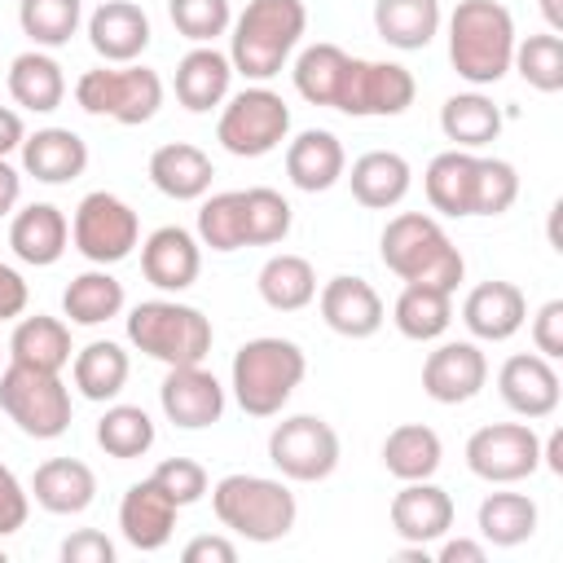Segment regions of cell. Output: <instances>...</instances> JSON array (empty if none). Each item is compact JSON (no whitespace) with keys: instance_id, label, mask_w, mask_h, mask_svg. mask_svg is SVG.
Wrapping results in <instances>:
<instances>
[{"instance_id":"obj_6","label":"cell","mask_w":563,"mask_h":563,"mask_svg":"<svg viewBox=\"0 0 563 563\" xmlns=\"http://www.w3.org/2000/svg\"><path fill=\"white\" fill-rule=\"evenodd\" d=\"M211 317L180 299H141L128 312V343L163 365H198L211 352Z\"/></svg>"},{"instance_id":"obj_17","label":"cell","mask_w":563,"mask_h":563,"mask_svg":"<svg viewBox=\"0 0 563 563\" xmlns=\"http://www.w3.org/2000/svg\"><path fill=\"white\" fill-rule=\"evenodd\" d=\"M317 308H321V321L343 339H374L387 321L383 295L365 277H352V273L330 277L317 290Z\"/></svg>"},{"instance_id":"obj_13","label":"cell","mask_w":563,"mask_h":563,"mask_svg":"<svg viewBox=\"0 0 563 563\" xmlns=\"http://www.w3.org/2000/svg\"><path fill=\"white\" fill-rule=\"evenodd\" d=\"M466 471L484 484H519L541 471V435L532 422H488L466 440Z\"/></svg>"},{"instance_id":"obj_33","label":"cell","mask_w":563,"mask_h":563,"mask_svg":"<svg viewBox=\"0 0 563 563\" xmlns=\"http://www.w3.org/2000/svg\"><path fill=\"white\" fill-rule=\"evenodd\" d=\"M128 374H132V361L123 352V343L114 339H92L84 343L75 356H70V383L84 400H114L123 387H128Z\"/></svg>"},{"instance_id":"obj_8","label":"cell","mask_w":563,"mask_h":563,"mask_svg":"<svg viewBox=\"0 0 563 563\" xmlns=\"http://www.w3.org/2000/svg\"><path fill=\"white\" fill-rule=\"evenodd\" d=\"M290 136V106L268 84L229 92L216 119V141L233 158H264Z\"/></svg>"},{"instance_id":"obj_25","label":"cell","mask_w":563,"mask_h":563,"mask_svg":"<svg viewBox=\"0 0 563 563\" xmlns=\"http://www.w3.org/2000/svg\"><path fill=\"white\" fill-rule=\"evenodd\" d=\"M145 172H150V185L163 198H172V202H198V198H207L211 194V176H216L211 154L198 150V145H189V141L158 145L150 154V167Z\"/></svg>"},{"instance_id":"obj_12","label":"cell","mask_w":563,"mask_h":563,"mask_svg":"<svg viewBox=\"0 0 563 563\" xmlns=\"http://www.w3.org/2000/svg\"><path fill=\"white\" fill-rule=\"evenodd\" d=\"M413 97H418V84H413L409 66L374 62V57H347L334 110H343L352 119H391V114H405L413 106Z\"/></svg>"},{"instance_id":"obj_14","label":"cell","mask_w":563,"mask_h":563,"mask_svg":"<svg viewBox=\"0 0 563 563\" xmlns=\"http://www.w3.org/2000/svg\"><path fill=\"white\" fill-rule=\"evenodd\" d=\"M488 383V356L475 339H449L422 361V391L435 405H466Z\"/></svg>"},{"instance_id":"obj_44","label":"cell","mask_w":563,"mask_h":563,"mask_svg":"<svg viewBox=\"0 0 563 563\" xmlns=\"http://www.w3.org/2000/svg\"><path fill=\"white\" fill-rule=\"evenodd\" d=\"M198 242L220 251V255L246 246V198H242V189H220V194L202 198V207H198Z\"/></svg>"},{"instance_id":"obj_5","label":"cell","mask_w":563,"mask_h":563,"mask_svg":"<svg viewBox=\"0 0 563 563\" xmlns=\"http://www.w3.org/2000/svg\"><path fill=\"white\" fill-rule=\"evenodd\" d=\"M211 510L233 537L255 545L282 541L299 519V501L282 479L246 475V471H233L211 484Z\"/></svg>"},{"instance_id":"obj_41","label":"cell","mask_w":563,"mask_h":563,"mask_svg":"<svg viewBox=\"0 0 563 563\" xmlns=\"http://www.w3.org/2000/svg\"><path fill=\"white\" fill-rule=\"evenodd\" d=\"M347 57H352V53H343V48L330 44V40H317V44L299 48V53H295V66H290L295 92H299L308 106H330V110H334V97H339Z\"/></svg>"},{"instance_id":"obj_35","label":"cell","mask_w":563,"mask_h":563,"mask_svg":"<svg viewBox=\"0 0 563 563\" xmlns=\"http://www.w3.org/2000/svg\"><path fill=\"white\" fill-rule=\"evenodd\" d=\"M123 303H128L123 282L101 264L70 277V286L62 290V312H66L70 325H106L123 312Z\"/></svg>"},{"instance_id":"obj_27","label":"cell","mask_w":563,"mask_h":563,"mask_svg":"<svg viewBox=\"0 0 563 563\" xmlns=\"http://www.w3.org/2000/svg\"><path fill=\"white\" fill-rule=\"evenodd\" d=\"M88 167V141L70 128H35L22 141V172L44 185H70Z\"/></svg>"},{"instance_id":"obj_7","label":"cell","mask_w":563,"mask_h":563,"mask_svg":"<svg viewBox=\"0 0 563 563\" xmlns=\"http://www.w3.org/2000/svg\"><path fill=\"white\" fill-rule=\"evenodd\" d=\"M75 101L84 114L114 119L123 128L150 123L163 106V79L158 70L128 62V66H92L75 79Z\"/></svg>"},{"instance_id":"obj_10","label":"cell","mask_w":563,"mask_h":563,"mask_svg":"<svg viewBox=\"0 0 563 563\" xmlns=\"http://www.w3.org/2000/svg\"><path fill=\"white\" fill-rule=\"evenodd\" d=\"M70 242L88 264L110 268L141 246V220L119 194L92 189L79 198V207L70 216Z\"/></svg>"},{"instance_id":"obj_20","label":"cell","mask_w":563,"mask_h":563,"mask_svg":"<svg viewBox=\"0 0 563 563\" xmlns=\"http://www.w3.org/2000/svg\"><path fill=\"white\" fill-rule=\"evenodd\" d=\"M453 515H457V510H453V497H449L440 484H431V479H409V484L391 497V506H387L391 532H396L400 541H409V545H431V541L449 537Z\"/></svg>"},{"instance_id":"obj_42","label":"cell","mask_w":563,"mask_h":563,"mask_svg":"<svg viewBox=\"0 0 563 563\" xmlns=\"http://www.w3.org/2000/svg\"><path fill=\"white\" fill-rule=\"evenodd\" d=\"M154 418L141 409V405H110L101 418H97V444L119 457V462H132V457H145L154 449Z\"/></svg>"},{"instance_id":"obj_49","label":"cell","mask_w":563,"mask_h":563,"mask_svg":"<svg viewBox=\"0 0 563 563\" xmlns=\"http://www.w3.org/2000/svg\"><path fill=\"white\" fill-rule=\"evenodd\" d=\"M180 510L185 506H194V501H202L207 497V488H211V479H207V471H202V462H194V457H167V462H158L154 466V475H150Z\"/></svg>"},{"instance_id":"obj_21","label":"cell","mask_w":563,"mask_h":563,"mask_svg":"<svg viewBox=\"0 0 563 563\" xmlns=\"http://www.w3.org/2000/svg\"><path fill=\"white\" fill-rule=\"evenodd\" d=\"M176 515H180V506L154 479H136V484H128V493L119 501V532H123V541L132 550L154 554V550H163L172 541Z\"/></svg>"},{"instance_id":"obj_3","label":"cell","mask_w":563,"mask_h":563,"mask_svg":"<svg viewBox=\"0 0 563 563\" xmlns=\"http://www.w3.org/2000/svg\"><path fill=\"white\" fill-rule=\"evenodd\" d=\"M308 374V356L295 339H282V334H260V339H246L238 352H233V365H229V387H233V400L242 413L251 418H277L295 387L303 383Z\"/></svg>"},{"instance_id":"obj_34","label":"cell","mask_w":563,"mask_h":563,"mask_svg":"<svg viewBox=\"0 0 563 563\" xmlns=\"http://www.w3.org/2000/svg\"><path fill=\"white\" fill-rule=\"evenodd\" d=\"M440 0H374V31L387 48L418 53L440 35Z\"/></svg>"},{"instance_id":"obj_53","label":"cell","mask_w":563,"mask_h":563,"mask_svg":"<svg viewBox=\"0 0 563 563\" xmlns=\"http://www.w3.org/2000/svg\"><path fill=\"white\" fill-rule=\"evenodd\" d=\"M31 303V290L13 264H0V321H18Z\"/></svg>"},{"instance_id":"obj_19","label":"cell","mask_w":563,"mask_h":563,"mask_svg":"<svg viewBox=\"0 0 563 563\" xmlns=\"http://www.w3.org/2000/svg\"><path fill=\"white\" fill-rule=\"evenodd\" d=\"M528 321V299L515 282H479L471 286V295L462 299V325L471 330L475 343H506L523 330Z\"/></svg>"},{"instance_id":"obj_1","label":"cell","mask_w":563,"mask_h":563,"mask_svg":"<svg viewBox=\"0 0 563 563\" xmlns=\"http://www.w3.org/2000/svg\"><path fill=\"white\" fill-rule=\"evenodd\" d=\"M303 31H308L303 0H246V9L229 26L233 75L251 84H268L295 57Z\"/></svg>"},{"instance_id":"obj_58","label":"cell","mask_w":563,"mask_h":563,"mask_svg":"<svg viewBox=\"0 0 563 563\" xmlns=\"http://www.w3.org/2000/svg\"><path fill=\"white\" fill-rule=\"evenodd\" d=\"M541 466H550L554 475H563V431H550L541 440Z\"/></svg>"},{"instance_id":"obj_57","label":"cell","mask_w":563,"mask_h":563,"mask_svg":"<svg viewBox=\"0 0 563 563\" xmlns=\"http://www.w3.org/2000/svg\"><path fill=\"white\" fill-rule=\"evenodd\" d=\"M22 141H26V123H22V114L9 110V106H0V158H9L13 150H22Z\"/></svg>"},{"instance_id":"obj_43","label":"cell","mask_w":563,"mask_h":563,"mask_svg":"<svg viewBox=\"0 0 563 563\" xmlns=\"http://www.w3.org/2000/svg\"><path fill=\"white\" fill-rule=\"evenodd\" d=\"M84 22V0H18V26L35 48H62Z\"/></svg>"},{"instance_id":"obj_24","label":"cell","mask_w":563,"mask_h":563,"mask_svg":"<svg viewBox=\"0 0 563 563\" xmlns=\"http://www.w3.org/2000/svg\"><path fill=\"white\" fill-rule=\"evenodd\" d=\"M343 172H347V154L330 128H303L299 136L286 141V176L295 189L325 194L343 180Z\"/></svg>"},{"instance_id":"obj_22","label":"cell","mask_w":563,"mask_h":563,"mask_svg":"<svg viewBox=\"0 0 563 563\" xmlns=\"http://www.w3.org/2000/svg\"><path fill=\"white\" fill-rule=\"evenodd\" d=\"M88 44L106 66H128L150 48V18L132 0H101L88 18Z\"/></svg>"},{"instance_id":"obj_55","label":"cell","mask_w":563,"mask_h":563,"mask_svg":"<svg viewBox=\"0 0 563 563\" xmlns=\"http://www.w3.org/2000/svg\"><path fill=\"white\" fill-rule=\"evenodd\" d=\"M435 559H440V563H484L488 550H484V541H471V537H449V541L440 537Z\"/></svg>"},{"instance_id":"obj_23","label":"cell","mask_w":563,"mask_h":563,"mask_svg":"<svg viewBox=\"0 0 563 563\" xmlns=\"http://www.w3.org/2000/svg\"><path fill=\"white\" fill-rule=\"evenodd\" d=\"M9 246L22 264L31 268H48L66 255L70 246V220L62 207L53 202H26L9 216Z\"/></svg>"},{"instance_id":"obj_26","label":"cell","mask_w":563,"mask_h":563,"mask_svg":"<svg viewBox=\"0 0 563 563\" xmlns=\"http://www.w3.org/2000/svg\"><path fill=\"white\" fill-rule=\"evenodd\" d=\"M229 84H233V62L229 53H220L216 44H194L180 62H176V101L194 114H207L216 106H224L229 97Z\"/></svg>"},{"instance_id":"obj_2","label":"cell","mask_w":563,"mask_h":563,"mask_svg":"<svg viewBox=\"0 0 563 563\" xmlns=\"http://www.w3.org/2000/svg\"><path fill=\"white\" fill-rule=\"evenodd\" d=\"M378 260L400 282H422L440 290H457L466 277V260L444 233V224L427 211H400L378 233Z\"/></svg>"},{"instance_id":"obj_47","label":"cell","mask_w":563,"mask_h":563,"mask_svg":"<svg viewBox=\"0 0 563 563\" xmlns=\"http://www.w3.org/2000/svg\"><path fill=\"white\" fill-rule=\"evenodd\" d=\"M167 18L194 44H216L233 26L229 0H167Z\"/></svg>"},{"instance_id":"obj_29","label":"cell","mask_w":563,"mask_h":563,"mask_svg":"<svg viewBox=\"0 0 563 563\" xmlns=\"http://www.w3.org/2000/svg\"><path fill=\"white\" fill-rule=\"evenodd\" d=\"M26 493L48 515H84L97 501V475L79 457H48V462L35 466Z\"/></svg>"},{"instance_id":"obj_40","label":"cell","mask_w":563,"mask_h":563,"mask_svg":"<svg viewBox=\"0 0 563 563\" xmlns=\"http://www.w3.org/2000/svg\"><path fill=\"white\" fill-rule=\"evenodd\" d=\"M255 286H260V299L273 312H299V308H308L317 299V268L303 255L282 251V255H268L264 260Z\"/></svg>"},{"instance_id":"obj_50","label":"cell","mask_w":563,"mask_h":563,"mask_svg":"<svg viewBox=\"0 0 563 563\" xmlns=\"http://www.w3.org/2000/svg\"><path fill=\"white\" fill-rule=\"evenodd\" d=\"M31 515V493L22 488V479L0 462V537H13Z\"/></svg>"},{"instance_id":"obj_32","label":"cell","mask_w":563,"mask_h":563,"mask_svg":"<svg viewBox=\"0 0 563 563\" xmlns=\"http://www.w3.org/2000/svg\"><path fill=\"white\" fill-rule=\"evenodd\" d=\"M9 97L22 106V110H35V114H48L66 101V75H62V62L48 53V48H26L9 62Z\"/></svg>"},{"instance_id":"obj_60","label":"cell","mask_w":563,"mask_h":563,"mask_svg":"<svg viewBox=\"0 0 563 563\" xmlns=\"http://www.w3.org/2000/svg\"><path fill=\"white\" fill-rule=\"evenodd\" d=\"M0 356H9V352H4V343H0Z\"/></svg>"},{"instance_id":"obj_54","label":"cell","mask_w":563,"mask_h":563,"mask_svg":"<svg viewBox=\"0 0 563 563\" xmlns=\"http://www.w3.org/2000/svg\"><path fill=\"white\" fill-rule=\"evenodd\" d=\"M180 559L185 563H233L238 559V545L229 541V537H194L185 550H180Z\"/></svg>"},{"instance_id":"obj_51","label":"cell","mask_w":563,"mask_h":563,"mask_svg":"<svg viewBox=\"0 0 563 563\" xmlns=\"http://www.w3.org/2000/svg\"><path fill=\"white\" fill-rule=\"evenodd\" d=\"M532 347L550 361L563 356V299H545L532 317Z\"/></svg>"},{"instance_id":"obj_37","label":"cell","mask_w":563,"mask_h":563,"mask_svg":"<svg viewBox=\"0 0 563 563\" xmlns=\"http://www.w3.org/2000/svg\"><path fill=\"white\" fill-rule=\"evenodd\" d=\"M391 321L405 339L413 343H431L449 330L453 321V290L440 286H422V282H405L396 303H391Z\"/></svg>"},{"instance_id":"obj_36","label":"cell","mask_w":563,"mask_h":563,"mask_svg":"<svg viewBox=\"0 0 563 563\" xmlns=\"http://www.w3.org/2000/svg\"><path fill=\"white\" fill-rule=\"evenodd\" d=\"M440 132L453 141V150H484L501 136V106H493V97H484L479 88L453 92L440 106Z\"/></svg>"},{"instance_id":"obj_59","label":"cell","mask_w":563,"mask_h":563,"mask_svg":"<svg viewBox=\"0 0 563 563\" xmlns=\"http://www.w3.org/2000/svg\"><path fill=\"white\" fill-rule=\"evenodd\" d=\"M541 13H545V26L559 35L563 31V0H541Z\"/></svg>"},{"instance_id":"obj_48","label":"cell","mask_w":563,"mask_h":563,"mask_svg":"<svg viewBox=\"0 0 563 563\" xmlns=\"http://www.w3.org/2000/svg\"><path fill=\"white\" fill-rule=\"evenodd\" d=\"M519 198V172L515 163L506 158H484L479 154V167H475V207L471 216H501L510 211Z\"/></svg>"},{"instance_id":"obj_11","label":"cell","mask_w":563,"mask_h":563,"mask_svg":"<svg viewBox=\"0 0 563 563\" xmlns=\"http://www.w3.org/2000/svg\"><path fill=\"white\" fill-rule=\"evenodd\" d=\"M339 431L321 413H290L268 431V462L282 471V479L295 484H321L339 466Z\"/></svg>"},{"instance_id":"obj_30","label":"cell","mask_w":563,"mask_h":563,"mask_svg":"<svg viewBox=\"0 0 563 563\" xmlns=\"http://www.w3.org/2000/svg\"><path fill=\"white\" fill-rule=\"evenodd\" d=\"M4 352H9L13 365H31V369L62 374V369L70 365V356H75V347H70V325H66L62 317H44V312L18 317V325H13L9 343H4Z\"/></svg>"},{"instance_id":"obj_16","label":"cell","mask_w":563,"mask_h":563,"mask_svg":"<svg viewBox=\"0 0 563 563\" xmlns=\"http://www.w3.org/2000/svg\"><path fill=\"white\" fill-rule=\"evenodd\" d=\"M497 391H501V400H506L510 413L537 422V418H550L559 409L563 383H559V369H554L550 356H541V352H515L497 369Z\"/></svg>"},{"instance_id":"obj_28","label":"cell","mask_w":563,"mask_h":563,"mask_svg":"<svg viewBox=\"0 0 563 563\" xmlns=\"http://www.w3.org/2000/svg\"><path fill=\"white\" fill-rule=\"evenodd\" d=\"M352 185V198L369 211H391L405 202L409 185H413V167L405 154L396 150H365L361 158H352V172H343Z\"/></svg>"},{"instance_id":"obj_18","label":"cell","mask_w":563,"mask_h":563,"mask_svg":"<svg viewBox=\"0 0 563 563\" xmlns=\"http://www.w3.org/2000/svg\"><path fill=\"white\" fill-rule=\"evenodd\" d=\"M141 273H145L150 286H158L167 295L189 290L198 282V273H202V242H198V233H189L180 224L154 229L141 242Z\"/></svg>"},{"instance_id":"obj_4","label":"cell","mask_w":563,"mask_h":563,"mask_svg":"<svg viewBox=\"0 0 563 563\" xmlns=\"http://www.w3.org/2000/svg\"><path fill=\"white\" fill-rule=\"evenodd\" d=\"M515 18L501 0H457L449 13V62L471 88H488L510 75Z\"/></svg>"},{"instance_id":"obj_9","label":"cell","mask_w":563,"mask_h":563,"mask_svg":"<svg viewBox=\"0 0 563 563\" xmlns=\"http://www.w3.org/2000/svg\"><path fill=\"white\" fill-rule=\"evenodd\" d=\"M0 409L9 422L31 440H57L70 427V387L62 374L31 369V365H4L0 369Z\"/></svg>"},{"instance_id":"obj_38","label":"cell","mask_w":563,"mask_h":563,"mask_svg":"<svg viewBox=\"0 0 563 563\" xmlns=\"http://www.w3.org/2000/svg\"><path fill=\"white\" fill-rule=\"evenodd\" d=\"M444 462V444L427 422H400L387 431L383 440V466L387 475H396L400 484L409 479H431Z\"/></svg>"},{"instance_id":"obj_56","label":"cell","mask_w":563,"mask_h":563,"mask_svg":"<svg viewBox=\"0 0 563 563\" xmlns=\"http://www.w3.org/2000/svg\"><path fill=\"white\" fill-rule=\"evenodd\" d=\"M18 202H22V172L9 158H0V220L13 216Z\"/></svg>"},{"instance_id":"obj_39","label":"cell","mask_w":563,"mask_h":563,"mask_svg":"<svg viewBox=\"0 0 563 563\" xmlns=\"http://www.w3.org/2000/svg\"><path fill=\"white\" fill-rule=\"evenodd\" d=\"M537 501L528 493H488L475 510V528H479V541L484 545H497V550H510V545H523L532 532H537Z\"/></svg>"},{"instance_id":"obj_15","label":"cell","mask_w":563,"mask_h":563,"mask_svg":"<svg viewBox=\"0 0 563 563\" xmlns=\"http://www.w3.org/2000/svg\"><path fill=\"white\" fill-rule=\"evenodd\" d=\"M158 405L167 413L172 427L180 431H202L211 422H220L224 413V383L198 365H167V378L158 387Z\"/></svg>"},{"instance_id":"obj_61","label":"cell","mask_w":563,"mask_h":563,"mask_svg":"<svg viewBox=\"0 0 563 563\" xmlns=\"http://www.w3.org/2000/svg\"><path fill=\"white\" fill-rule=\"evenodd\" d=\"M0 563H4V550H0Z\"/></svg>"},{"instance_id":"obj_45","label":"cell","mask_w":563,"mask_h":563,"mask_svg":"<svg viewBox=\"0 0 563 563\" xmlns=\"http://www.w3.org/2000/svg\"><path fill=\"white\" fill-rule=\"evenodd\" d=\"M510 70H519V79L537 92H559L563 88V40L554 31L515 40V57Z\"/></svg>"},{"instance_id":"obj_52","label":"cell","mask_w":563,"mask_h":563,"mask_svg":"<svg viewBox=\"0 0 563 563\" xmlns=\"http://www.w3.org/2000/svg\"><path fill=\"white\" fill-rule=\"evenodd\" d=\"M62 563H114V541L97 528H79L62 541Z\"/></svg>"},{"instance_id":"obj_31","label":"cell","mask_w":563,"mask_h":563,"mask_svg":"<svg viewBox=\"0 0 563 563\" xmlns=\"http://www.w3.org/2000/svg\"><path fill=\"white\" fill-rule=\"evenodd\" d=\"M475 167L479 154L475 150H444L427 163L422 172V194L431 202V211L440 216H471L475 207Z\"/></svg>"},{"instance_id":"obj_46","label":"cell","mask_w":563,"mask_h":563,"mask_svg":"<svg viewBox=\"0 0 563 563\" xmlns=\"http://www.w3.org/2000/svg\"><path fill=\"white\" fill-rule=\"evenodd\" d=\"M242 198H246V246H277V242H286L290 220H295L290 202L277 189H268V185H251V189H242Z\"/></svg>"}]
</instances>
